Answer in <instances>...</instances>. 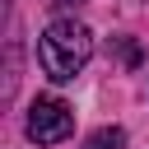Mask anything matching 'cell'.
I'll return each mask as SVG.
<instances>
[{
  "instance_id": "cell-1",
  "label": "cell",
  "mask_w": 149,
  "mask_h": 149,
  "mask_svg": "<svg viewBox=\"0 0 149 149\" xmlns=\"http://www.w3.org/2000/svg\"><path fill=\"white\" fill-rule=\"evenodd\" d=\"M88 61H93V33L74 19H56L37 37V65L51 84H70Z\"/></svg>"
},
{
  "instance_id": "cell-3",
  "label": "cell",
  "mask_w": 149,
  "mask_h": 149,
  "mask_svg": "<svg viewBox=\"0 0 149 149\" xmlns=\"http://www.w3.org/2000/svg\"><path fill=\"white\" fill-rule=\"evenodd\" d=\"M121 144H126V130L121 126H102V130H93L84 140V149H121Z\"/></svg>"
},
{
  "instance_id": "cell-4",
  "label": "cell",
  "mask_w": 149,
  "mask_h": 149,
  "mask_svg": "<svg viewBox=\"0 0 149 149\" xmlns=\"http://www.w3.org/2000/svg\"><path fill=\"white\" fill-rule=\"evenodd\" d=\"M51 5H56V9H61V14H65V9H79V5H84V0H51Z\"/></svg>"
},
{
  "instance_id": "cell-2",
  "label": "cell",
  "mask_w": 149,
  "mask_h": 149,
  "mask_svg": "<svg viewBox=\"0 0 149 149\" xmlns=\"http://www.w3.org/2000/svg\"><path fill=\"white\" fill-rule=\"evenodd\" d=\"M70 130H74L70 102H61V98H37V102L28 107V140H33V144H61Z\"/></svg>"
}]
</instances>
